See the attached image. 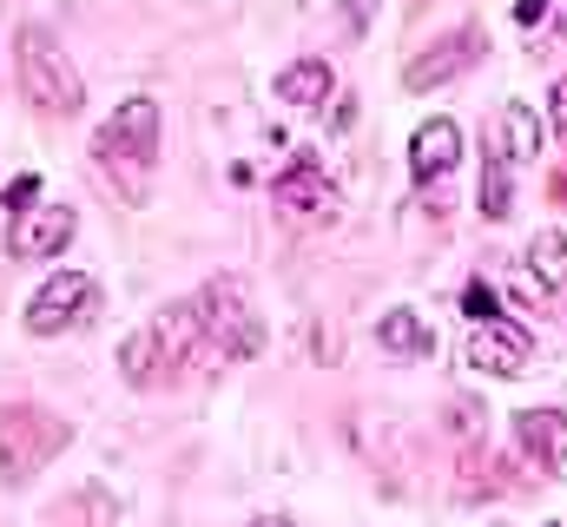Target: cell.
Returning <instances> with one entry per match:
<instances>
[{
	"label": "cell",
	"mask_w": 567,
	"mask_h": 527,
	"mask_svg": "<svg viewBox=\"0 0 567 527\" xmlns=\"http://www.w3.org/2000/svg\"><path fill=\"white\" fill-rule=\"evenodd\" d=\"M93 158H100V178L126 205H145L152 172H158V106L145 93H133L126 106H113V120L93 132Z\"/></svg>",
	"instance_id": "6da1fadb"
},
{
	"label": "cell",
	"mask_w": 567,
	"mask_h": 527,
	"mask_svg": "<svg viewBox=\"0 0 567 527\" xmlns=\"http://www.w3.org/2000/svg\"><path fill=\"white\" fill-rule=\"evenodd\" d=\"M13 66H20V93L33 113H53V120H73L86 106V86L73 73V60L60 53V40L47 27H20L13 40Z\"/></svg>",
	"instance_id": "7a4b0ae2"
},
{
	"label": "cell",
	"mask_w": 567,
	"mask_h": 527,
	"mask_svg": "<svg viewBox=\"0 0 567 527\" xmlns=\"http://www.w3.org/2000/svg\"><path fill=\"white\" fill-rule=\"evenodd\" d=\"M192 310H198V330H205V356H218V363H251V356L265 350V323H258V310H251V297H245L238 277H212V283L192 297Z\"/></svg>",
	"instance_id": "3957f363"
},
{
	"label": "cell",
	"mask_w": 567,
	"mask_h": 527,
	"mask_svg": "<svg viewBox=\"0 0 567 527\" xmlns=\"http://www.w3.org/2000/svg\"><path fill=\"white\" fill-rule=\"evenodd\" d=\"M66 442L73 428L53 409H0V482H33Z\"/></svg>",
	"instance_id": "277c9868"
},
{
	"label": "cell",
	"mask_w": 567,
	"mask_h": 527,
	"mask_svg": "<svg viewBox=\"0 0 567 527\" xmlns=\"http://www.w3.org/2000/svg\"><path fill=\"white\" fill-rule=\"evenodd\" d=\"M93 303H100V283H93L86 270H60V277H47V283L33 290V303H27V330H33V337L80 330V323L93 317Z\"/></svg>",
	"instance_id": "5b68a950"
},
{
	"label": "cell",
	"mask_w": 567,
	"mask_h": 527,
	"mask_svg": "<svg viewBox=\"0 0 567 527\" xmlns=\"http://www.w3.org/2000/svg\"><path fill=\"white\" fill-rule=\"evenodd\" d=\"M515 442H522V462L542 482H567V415L561 409H522L515 415Z\"/></svg>",
	"instance_id": "8992f818"
},
{
	"label": "cell",
	"mask_w": 567,
	"mask_h": 527,
	"mask_svg": "<svg viewBox=\"0 0 567 527\" xmlns=\"http://www.w3.org/2000/svg\"><path fill=\"white\" fill-rule=\"evenodd\" d=\"M73 225H80V218H73L66 205H27V211L7 225V251L27 258V264L33 258H60V251L73 245Z\"/></svg>",
	"instance_id": "52a82bcc"
},
{
	"label": "cell",
	"mask_w": 567,
	"mask_h": 527,
	"mask_svg": "<svg viewBox=\"0 0 567 527\" xmlns=\"http://www.w3.org/2000/svg\"><path fill=\"white\" fill-rule=\"evenodd\" d=\"M482 53V27H455V33H442L435 46H423V60H410L403 66V86L410 93H429V86H449L455 73H468V60Z\"/></svg>",
	"instance_id": "ba28073f"
},
{
	"label": "cell",
	"mask_w": 567,
	"mask_h": 527,
	"mask_svg": "<svg viewBox=\"0 0 567 527\" xmlns=\"http://www.w3.org/2000/svg\"><path fill=\"white\" fill-rule=\"evenodd\" d=\"M468 370H488V376H522V370H528V330H522V323H488V330H468Z\"/></svg>",
	"instance_id": "9c48e42d"
},
{
	"label": "cell",
	"mask_w": 567,
	"mask_h": 527,
	"mask_svg": "<svg viewBox=\"0 0 567 527\" xmlns=\"http://www.w3.org/2000/svg\"><path fill=\"white\" fill-rule=\"evenodd\" d=\"M271 198L278 205H290V211H303V218H337V192L323 185V172H317V158H297L290 172H278L271 178Z\"/></svg>",
	"instance_id": "30bf717a"
},
{
	"label": "cell",
	"mask_w": 567,
	"mask_h": 527,
	"mask_svg": "<svg viewBox=\"0 0 567 527\" xmlns=\"http://www.w3.org/2000/svg\"><path fill=\"white\" fill-rule=\"evenodd\" d=\"M337 93V73H330V60H290L278 73V100L290 113H317L323 100Z\"/></svg>",
	"instance_id": "8fae6325"
},
{
	"label": "cell",
	"mask_w": 567,
	"mask_h": 527,
	"mask_svg": "<svg viewBox=\"0 0 567 527\" xmlns=\"http://www.w3.org/2000/svg\"><path fill=\"white\" fill-rule=\"evenodd\" d=\"M508 205H515V158L488 126L482 132V218H508Z\"/></svg>",
	"instance_id": "7c38bea8"
},
{
	"label": "cell",
	"mask_w": 567,
	"mask_h": 527,
	"mask_svg": "<svg viewBox=\"0 0 567 527\" xmlns=\"http://www.w3.org/2000/svg\"><path fill=\"white\" fill-rule=\"evenodd\" d=\"M455 158H462V132H455V120H423L416 138H410V165H416V178H442Z\"/></svg>",
	"instance_id": "4fadbf2b"
},
{
	"label": "cell",
	"mask_w": 567,
	"mask_h": 527,
	"mask_svg": "<svg viewBox=\"0 0 567 527\" xmlns=\"http://www.w3.org/2000/svg\"><path fill=\"white\" fill-rule=\"evenodd\" d=\"M40 527H113V502H106V488L60 495L53 508H40Z\"/></svg>",
	"instance_id": "5bb4252c"
},
{
	"label": "cell",
	"mask_w": 567,
	"mask_h": 527,
	"mask_svg": "<svg viewBox=\"0 0 567 527\" xmlns=\"http://www.w3.org/2000/svg\"><path fill=\"white\" fill-rule=\"evenodd\" d=\"M495 138H502V152H508L515 165L542 158V120H535L528 106H502V113H495Z\"/></svg>",
	"instance_id": "9a60e30c"
},
{
	"label": "cell",
	"mask_w": 567,
	"mask_h": 527,
	"mask_svg": "<svg viewBox=\"0 0 567 527\" xmlns=\"http://www.w3.org/2000/svg\"><path fill=\"white\" fill-rule=\"evenodd\" d=\"M377 343L396 350V356H429V350H435V337H429V323L416 317V310H390V317H377Z\"/></svg>",
	"instance_id": "2e32d148"
},
{
	"label": "cell",
	"mask_w": 567,
	"mask_h": 527,
	"mask_svg": "<svg viewBox=\"0 0 567 527\" xmlns=\"http://www.w3.org/2000/svg\"><path fill=\"white\" fill-rule=\"evenodd\" d=\"M528 264H535V277H542L548 290H567V238H561V231H535Z\"/></svg>",
	"instance_id": "e0dca14e"
},
{
	"label": "cell",
	"mask_w": 567,
	"mask_h": 527,
	"mask_svg": "<svg viewBox=\"0 0 567 527\" xmlns=\"http://www.w3.org/2000/svg\"><path fill=\"white\" fill-rule=\"evenodd\" d=\"M462 310L475 317V330H488V323H502V297H495V290H488L482 277H475V283L462 290Z\"/></svg>",
	"instance_id": "ac0fdd59"
},
{
	"label": "cell",
	"mask_w": 567,
	"mask_h": 527,
	"mask_svg": "<svg viewBox=\"0 0 567 527\" xmlns=\"http://www.w3.org/2000/svg\"><path fill=\"white\" fill-rule=\"evenodd\" d=\"M33 198H40V178H33V172H27V178H13V185H7V218H20Z\"/></svg>",
	"instance_id": "d6986e66"
},
{
	"label": "cell",
	"mask_w": 567,
	"mask_h": 527,
	"mask_svg": "<svg viewBox=\"0 0 567 527\" xmlns=\"http://www.w3.org/2000/svg\"><path fill=\"white\" fill-rule=\"evenodd\" d=\"M515 297H522V303H542V297H548V283H542L535 270H515Z\"/></svg>",
	"instance_id": "ffe728a7"
},
{
	"label": "cell",
	"mask_w": 567,
	"mask_h": 527,
	"mask_svg": "<svg viewBox=\"0 0 567 527\" xmlns=\"http://www.w3.org/2000/svg\"><path fill=\"white\" fill-rule=\"evenodd\" d=\"M555 13V0H515V20L522 27H535V20H548Z\"/></svg>",
	"instance_id": "44dd1931"
},
{
	"label": "cell",
	"mask_w": 567,
	"mask_h": 527,
	"mask_svg": "<svg viewBox=\"0 0 567 527\" xmlns=\"http://www.w3.org/2000/svg\"><path fill=\"white\" fill-rule=\"evenodd\" d=\"M555 126L567 132V80H561V86H555Z\"/></svg>",
	"instance_id": "7402d4cb"
},
{
	"label": "cell",
	"mask_w": 567,
	"mask_h": 527,
	"mask_svg": "<svg viewBox=\"0 0 567 527\" xmlns=\"http://www.w3.org/2000/svg\"><path fill=\"white\" fill-rule=\"evenodd\" d=\"M251 527H290V515H265V521H251Z\"/></svg>",
	"instance_id": "603a6c76"
},
{
	"label": "cell",
	"mask_w": 567,
	"mask_h": 527,
	"mask_svg": "<svg viewBox=\"0 0 567 527\" xmlns=\"http://www.w3.org/2000/svg\"><path fill=\"white\" fill-rule=\"evenodd\" d=\"M555 27L567 33V0H555Z\"/></svg>",
	"instance_id": "cb8c5ba5"
},
{
	"label": "cell",
	"mask_w": 567,
	"mask_h": 527,
	"mask_svg": "<svg viewBox=\"0 0 567 527\" xmlns=\"http://www.w3.org/2000/svg\"><path fill=\"white\" fill-rule=\"evenodd\" d=\"M561 198H567V178H561Z\"/></svg>",
	"instance_id": "d4e9b609"
}]
</instances>
